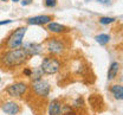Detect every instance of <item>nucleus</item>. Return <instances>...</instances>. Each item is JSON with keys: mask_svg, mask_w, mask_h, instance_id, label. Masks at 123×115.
I'll list each match as a JSON object with an SVG mask.
<instances>
[{"mask_svg": "<svg viewBox=\"0 0 123 115\" xmlns=\"http://www.w3.org/2000/svg\"><path fill=\"white\" fill-rule=\"evenodd\" d=\"M29 58L30 57L27 56V53L25 52V50L23 48L10 49L1 53L0 63L8 69H14V68L24 65L29 61Z\"/></svg>", "mask_w": 123, "mask_h": 115, "instance_id": "f257e3e1", "label": "nucleus"}, {"mask_svg": "<svg viewBox=\"0 0 123 115\" xmlns=\"http://www.w3.org/2000/svg\"><path fill=\"white\" fill-rule=\"evenodd\" d=\"M27 32V27L26 26H20L18 29H15L14 31L10 33V36L7 37L6 42H5V49H18L21 48L23 45V40L24 37Z\"/></svg>", "mask_w": 123, "mask_h": 115, "instance_id": "f03ea898", "label": "nucleus"}, {"mask_svg": "<svg viewBox=\"0 0 123 115\" xmlns=\"http://www.w3.org/2000/svg\"><path fill=\"white\" fill-rule=\"evenodd\" d=\"M31 89H32V91L34 93L36 96L42 97V99H46L50 95L51 85H50V83L47 81L40 78V80H37V81H32Z\"/></svg>", "mask_w": 123, "mask_h": 115, "instance_id": "7ed1b4c3", "label": "nucleus"}, {"mask_svg": "<svg viewBox=\"0 0 123 115\" xmlns=\"http://www.w3.org/2000/svg\"><path fill=\"white\" fill-rule=\"evenodd\" d=\"M40 68L44 75H55L61 70V62L56 57H44Z\"/></svg>", "mask_w": 123, "mask_h": 115, "instance_id": "20e7f679", "label": "nucleus"}, {"mask_svg": "<svg viewBox=\"0 0 123 115\" xmlns=\"http://www.w3.org/2000/svg\"><path fill=\"white\" fill-rule=\"evenodd\" d=\"M29 90V85L25 82H15L10 84L6 88V93L11 96V97H21L23 95H25Z\"/></svg>", "mask_w": 123, "mask_h": 115, "instance_id": "39448f33", "label": "nucleus"}, {"mask_svg": "<svg viewBox=\"0 0 123 115\" xmlns=\"http://www.w3.org/2000/svg\"><path fill=\"white\" fill-rule=\"evenodd\" d=\"M46 49L52 55H62L65 51V43L58 38H49L46 40Z\"/></svg>", "mask_w": 123, "mask_h": 115, "instance_id": "423d86ee", "label": "nucleus"}, {"mask_svg": "<svg viewBox=\"0 0 123 115\" xmlns=\"http://www.w3.org/2000/svg\"><path fill=\"white\" fill-rule=\"evenodd\" d=\"M23 49L25 50L29 57H32V56L40 55L44 50V46L43 44H39V43H25L23 45Z\"/></svg>", "mask_w": 123, "mask_h": 115, "instance_id": "0eeeda50", "label": "nucleus"}, {"mask_svg": "<svg viewBox=\"0 0 123 115\" xmlns=\"http://www.w3.org/2000/svg\"><path fill=\"white\" fill-rule=\"evenodd\" d=\"M1 109H2V112L5 114L7 115H17L19 114L20 110H21L20 106L17 102H14V101H6V102H4L1 104Z\"/></svg>", "mask_w": 123, "mask_h": 115, "instance_id": "6e6552de", "label": "nucleus"}, {"mask_svg": "<svg viewBox=\"0 0 123 115\" xmlns=\"http://www.w3.org/2000/svg\"><path fill=\"white\" fill-rule=\"evenodd\" d=\"M53 19L52 16L49 14H42V16H36V17H31L26 20V23L29 25H46L49 23H51Z\"/></svg>", "mask_w": 123, "mask_h": 115, "instance_id": "1a4fd4ad", "label": "nucleus"}, {"mask_svg": "<svg viewBox=\"0 0 123 115\" xmlns=\"http://www.w3.org/2000/svg\"><path fill=\"white\" fill-rule=\"evenodd\" d=\"M46 29L50 31V32L55 33V34H62V33H65V32H69L70 29L63 24H59V23H55V21H51L47 24Z\"/></svg>", "mask_w": 123, "mask_h": 115, "instance_id": "9d476101", "label": "nucleus"}, {"mask_svg": "<svg viewBox=\"0 0 123 115\" xmlns=\"http://www.w3.org/2000/svg\"><path fill=\"white\" fill-rule=\"evenodd\" d=\"M62 102L59 100H53L50 102L47 107V114L49 115H61L62 112Z\"/></svg>", "mask_w": 123, "mask_h": 115, "instance_id": "9b49d317", "label": "nucleus"}, {"mask_svg": "<svg viewBox=\"0 0 123 115\" xmlns=\"http://www.w3.org/2000/svg\"><path fill=\"white\" fill-rule=\"evenodd\" d=\"M89 102H90V104H91L93 110H97V112H98V110H101L102 107H103V100H102V97H101L99 95H97V94L91 95V96L89 97Z\"/></svg>", "mask_w": 123, "mask_h": 115, "instance_id": "f8f14e48", "label": "nucleus"}, {"mask_svg": "<svg viewBox=\"0 0 123 115\" xmlns=\"http://www.w3.org/2000/svg\"><path fill=\"white\" fill-rule=\"evenodd\" d=\"M120 63L118 62H112L110 66H109V70H108V80L109 81H112L114 78H116V76L118 75V71H120Z\"/></svg>", "mask_w": 123, "mask_h": 115, "instance_id": "ddd939ff", "label": "nucleus"}, {"mask_svg": "<svg viewBox=\"0 0 123 115\" xmlns=\"http://www.w3.org/2000/svg\"><path fill=\"white\" fill-rule=\"evenodd\" d=\"M111 94L116 100H123V85L121 84H114L110 88Z\"/></svg>", "mask_w": 123, "mask_h": 115, "instance_id": "4468645a", "label": "nucleus"}, {"mask_svg": "<svg viewBox=\"0 0 123 115\" xmlns=\"http://www.w3.org/2000/svg\"><path fill=\"white\" fill-rule=\"evenodd\" d=\"M96 42L99 44V45H107L108 43L110 42V36L105 34V33H101V34H97L95 37Z\"/></svg>", "mask_w": 123, "mask_h": 115, "instance_id": "2eb2a0df", "label": "nucleus"}, {"mask_svg": "<svg viewBox=\"0 0 123 115\" xmlns=\"http://www.w3.org/2000/svg\"><path fill=\"white\" fill-rule=\"evenodd\" d=\"M43 75H44V72H43L42 68H40V66H38V68H36V69H33V70H32L31 80H32V81L40 80V78H43Z\"/></svg>", "mask_w": 123, "mask_h": 115, "instance_id": "dca6fc26", "label": "nucleus"}, {"mask_svg": "<svg viewBox=\"0 0 123 115\" xmlns=\"http://www.w3.org/2000/svg\"><path fill=\"white\" fill-rule=\"evenodd\" d=\"M61 115H77L76 112L68 104H63L62 106V112H61Z\"/></svg>", "mask_w": 123, "mask_h": 115, "instance_id": "f3484780", "label": "nucleus"}, {"mask_svg": "<svg viewBox=\"0 0 123 115\" xmlns=\"http://www.w3.org/2000/svg\"><path fill=\"white\" fill-rule=\"evenodd\" d=\"M115 20H116V18H111V17H102V18H99V23L102 25H109V24L114 23Z\"/></svg>", "mask_w": 123, "mask_h": 115, "instance_id": "a211bd4d", "label": "nucleus"}, {"mask_svg": "<svg viewBox=\"0 0 123 115\" xmlns=\"http://www.w3.org/2000/svg\"><path fill=\"white\" fill-rule=\"evenodd\" d=\"M44 5L49 8H52V7H56L57 5V0H44Z\"/></svg>", "mask_w": 123, "mask_h": 115, "instance_id": "6ab92c4d", "label": "nucleus"}, {"mask_svg": "<svg viewBox=\"0 0 123 115\" xmlns=\"http://www.w3.org/2000/svg\"><path fill=\"white\" fill-rule=\"evenodd\" d=\"M83 104H84V101L82 97H78V99L74 102V106L76 107V108H80V107H83Z\"/></svg>", "mask_w": 123, "mask_h": 115, "instance_id": "aec40b11", "label": "nucleus"}, {"mask_svg": "<svg viewBox=\"0 0 123 115\" xmlns=\"http://www.w3.org/2000/svg\"><path fill=\"white\" fill-rule=\"evenodd\" d=\"M23 74H24L26 77H31V75H32V69H30V68H25V69L23 70Z\"/></svg>", "mask_w": 123, "mask_h": 115, "instance_id": "412c9836", "label": "nucleus"}, {"mask_svg": "<svg viewBox=\"0 0 123 115\" xmlns=\"http://www.w3.org/2000/svg\"><path fill=\"white\" fill-rule=\"evenodd\" d=\"M86 1H97V2H101L103 5H109L111 2L110 0H86Z\"/></svg>", "mask_w": 123, "mask_h": 115, "instance_id": "4be33fe9", "label": "nucleus"}, {"mask_svg": "<svg viewBox=\"0 0 123 115\" xmlns=\"http://www.w3.org/2000/svg\"><path fill=\"white\" fill-rule=\"evenodd\" d=\"M12 23V20L11 19H7V20H1L0 21V26H2V25H7V24H11Z\"/></svg>", "mask_w": 123, "mask_h": 115, "instance_id": "5701e85b", "label": "nucleus"}, {"mask_svg": "<svg viewBox=\"0 0 123 115\" xmlns=\"http://www.w3.org/2000/svg\"><path fill=\"white\" fill-rule=\"evenodd\" d=\"M31 2H32V0H23L21 1V5L23 6H27V5H30Z\"/></svg>", "mask_w": 123, "mask_h": 115, "instance_id": "b1692460", "label": "nucleus"}, {"mask_svg": "<svg viewBox=\"0 0 123 115\" xmlns=\"http://www.w3.org/2000/svg\"><path fill=\"white\" fill-rule=\"evenodd\" d=\"M13 2H18V1H20V0H12Z\"/></svg>", "mask_w": 123, "mask_h": 115, "instance_id": "393cba45", "label": "nucleus"}, {"mask_svg": "<svg viewBox=\"0 0 123 115\" xmlns=\"http://www.w3.org/2000/svg\"><path fill=\"white\" fill-rule=\"evenodd\" d=\"M1 1H7V0H1Z\"/></svg>", "mask_w": 123, "mask_h": 115, "instance_id": "a878e982", "label": "nucleus"}, {"mask_svg": "<svg viewBox=\"0 0 123 115\" xmlns=\"http://www.w3.org/2000/svg\"><path fill=\"white\" fill-rule=\"evenodd\" d=\"M0 81H1V80H0Z\"/></svg>", "mask_w": 123, "mask_h": 115, "instance_id": "bb28decb", "label": "nucleus"}]
</instances>
